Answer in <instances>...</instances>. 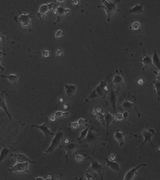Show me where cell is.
Returning <instances> with one entry per match:
<instances>
[{
  "instance_id": "obj_31",
  "label": "cell",
  "mask_w": 160,
  "mask_h": 180,
  "mask_svg": "<svg viewBox=\"0 0 160 180\" xmlns=\"http://www.w3.org/2000/svg\"><path fill=\"white\" fill-rule=\"evenodd\" d=\"M97 119H98V121L100 123H101L103 125H104L106 126L105 125V117H104V115L102 113H98L97 114Z\"/></svg>"
},
{
  "instance_id": "obj_22",
  "label": "cell",
  "mask_w": 160,
  "mask_h": 180,
  "mask_svg": "<svg viewBox=\"0 0 160 180\" xmlns=\"http://www.w3.org/2000/svg\"><path fill=\"white\" fill-rule=\"evenodd\" d=\"M0 77L1 78H6L8 79V80L12 83L14 85H16L17 82H18V74H10L9 75H0Z\"/></svg>"
},
{
  "instance_id": "obj_57",
  "label": "cell",
  "mask_w": 160,
  "mask_h": 180,
  "mask_svg": "<svg viewBox=\"0 0 160 180\" xmlns=\"http://www.w3.org/2000/svg\"><path fill=\"white\" fill-rule=\"evenodd\" d=\"M87 180H93V179H87Z\"/></svg>"
},
{
  "instance_id": "obj_10",
  "label": "cell",
  "mask_w": 160,
  "mask_h": 180,
  "mask_svg": "<svg viewBox=\"0 0 160 180\" xmlns=\"http://www.w3.org/2000/svg\"><path fill=\"white\" fill-rule=\"evenodd\" d=\"M142 134L144 136V142L142 143L140 146V148H141L143 147V146L144 144L146 143V142H149L151 144V145H152L154 147V144L151 142V138L153 136V135L155 134V130H154L153 129H146V130L143 131Z\"/></svg>"
},
{
  "instance_id": "obj_13",
  "label": "cell",
  "mask_w": 160,
  "mask_h": 180,
  "mask_svg": "<svg viewBox=\"0 0 160 180\" xmlns=\"http://www.w3.org/2000/svg\"><path fill=\"white\" fill-rule=\"evenodd\" d=\"M98 136V133L96 130H95L93 128H91L89 129L87 136L86 137V142L87 144H89L95 142L96 139Z\"/></svg>"
},
{
  "instance_id": "obj_49",
  "label": "cell",
  "mask_w": 160,
  "mask_h": 180,
  "mask_svg": "<svg viewBox=\"0 0 160 180\" xmlns=\"http://www.w3.org/2000/svg\"><path fill=\"white\" fill-rule=\"evenodd\" d=\"M1 58H0V62H1ZM0 70H2V71H4V68L2 66V65H1V63H0Z\"/></svg>"
},
{
  "instance_id": "obj_16",
  "label": "cell",
  "mask_w": 160,
  "mask_h": 180,
  "mask_svg": "<svg viewBox=\"0 0 160 180\" xmlns=\"http://www.w3.org/2000/svg\"><path fill=\"white\" fill-rule=\"evenodd\" d=\"M114 138L119 143L120 146L123 147L124 144V133L120 130H116L114 133Z\"/></svg>"
},
{
  "instance_id": "obj_32",
  "label": "cell",
  "mask_w": 160,
  "mask_h": 180,
  "mask_svg": "<svg viewBox=\"0 0 160 180\" xmlns=\"http://www.w3.org/2000/svg\"><path fill=\"white\" fill-rule=\"evenodd\" d=\"M56 11H57V15L58 16H63L64 15L65 13V8H64L63 7H57L56 8Z\"/></svg>"
},
{
  "instance_id": "obj_30",
  "label": "cell",
  "mask_w": 160,
  "mask_h": 180,
  "mask_svg": "<svg viewBox=\"0 0 160 180\" xmlns=\"http://www.w3.org/2000/svg\"><path fill=\"white\" fill-rule=\"evenodd\" d=\"M141 23L138 21H135L131 25V29L134 31H138L140 30Z\"/></svg>"
},
{
  "instance_id": "obj_48",
  "label": "cell",
  "mask_w": 160,
  "mask_h": 180,
  "mask_svg": "<svg viewBox=\"0 0 160 180\" xmlns=\"http://www.w3.org/2000/svg\"><path fill=\"white\" fill-rule=\"evenodd\" d=\"M33 179L34 180H44V179L43 178H42V177H37L36 178H34Z\"/></svg>"
},
{
  "instance_id": "obj_39",
  "label": "cell",
  "mask_w": 160,
  "mask_h": 180,
  "mask_svg": "<svg viewBox=\"0 0 160 180\" xmlns=\"http://www.w3.org/2000/svg\"><path fill=\"white\" fill-rule=\"evenodd\" d=\"M63 52L62 49L60 48V49H58V50H57L56 56H58V57H60V56H61L63 55Z\"/></svg>"
},
{
  "instance_id": "obj_19",
  "label": "cell",
  "mask_w": 160,
  "mask_h": 180,
  "mask_svg": "<svg viewBox=\"0 0 160 180\" xmlns=\"http://www.w3.org/2000/svg\"><path fill=\"white\" fill-rule=\"evenodd\" d=\"M65 93L68 97H72V96L75 94L76 89V86L74 84H65Z\"/></svg>"
},
{
  "instance_id": "obj_58",
  "label": "cell",
  "mask_w": 160,
  "mask_h": 180,
  "mask_svg": "<svg viewBox=\"0 0 160 180\" xmlns=\"http://www.w3.org/2000/svg\"><path fill=\"white\" fill-rule=\"evenodd\" d=\"M158 150H159V151H160V147L158 148Z\"/></svg>"
},
{
  "instance_id": "obj_29",
  "label": "cell",
  "mask_w": 160,
  "mask_h": 180,
  "mask_svg": "<svg viewBox=\"0 0 160 180\" xmlns=\"http://www.w3.org/2000/svg\"><path fill=\"white\" fill-rule=\"evenodd\" d=\"M89 126H88L84 129H83V130L81 132V133H80V136L78 138V140H82L87 137L88 132L89 131Z\"/></svg>"
},
{
  "instance_id": "obj_26",
  "label": "cell",
  "mask_w": 160,
  "mask_h": 180,
  "mask_svg": "<svg viewBox=\"0 0 160 180\" xmlns=\"http://www.w3.org/2000/svg\"><path fill=\"white\" fill-rule=\"evenodd\" d=\"M70 115V112L68 111L66 112H62L61 111H57L55 112V116L58 118H67Z\"/></svg>"
},
{
  "instance_id": "obj_50",
  "label": "cell",
  "mask_w": 160,
  "mask_h": 180,
  "mask_svg": "<svg viewBox=\"0 0 160 180\" xmlns=\"http://www.w3.org/2000/svg\"><path fill=\"white\" fill-rule=\"evenodd\" d=\"M157 78H158V80H160V70H159L158 73L157 75Z\"/></svg>"
},
{
  "instance_id": "obj_38",
  "label": "cell",
  "mask_w": 160,
  "mask_h": 180,
  "mask_svg": "<svg viewBox=\"0 0 160 180\" xmlns=\"http://www.w3.org/2000/svg\"><path fill=\"white\" fill-rule=\"evenodd\" d=\"M50 54H51V53H50L49 51H47V50H43V56H44V57L48 58L49 56H50Z\"/></svg>"
},
{
  "instance_id": "obj_25",
  "label": "cell",
  "mask_w": 160,
  "mask_h": 180,
  "mask_svg": "<svg viewBox=\"0 0 160 180\" xmlns=\"http://www.w3.org/2000/svg\"><path fill=\"white\" fill-rule=\"evenodd\" d=\"M139 60H140L142 62V63L145 66H150L153 65L152 58L150 57V56L148 55L144 56L143 57L141 58Z\"/></svg>"
},
{
  "instance_id": "obj_43",
  "label": "cell",
  "mask_w": 160,
  "mask_h": 180,
  "mask_svg": "<svg viewBox=\"0 0 160 180\" xmlns=\"http://www.w3.org/2000/svg\"><path fill=\"white\" fill-rule=\"evenodd\" d=\"M56 117L55 116V115H51V116H50V118H49V120H50V121H55L56 120Z\"/></svg>"
},
{
  "instance_id": "obj_7",
  "label": "cell",
  "mask_w": 160,
  "mask_h": 180,
  "mask_svg": "<svg viewBox=\"0 0 160 180\" xmlns=\"http://www.w3.org/2000/svg\"><path fill=\"white\" fill-rule=\"evenodd\" d=\"M48 118H46L45 122L41 125H31V128H38L39 130L41 131L44 134V136L46 137V140L48 139V138L49 136H55V134L54 133L51 131L49 129V128H48Z\"/></svg>"
},
{
  "instance_id": "obj_54",
  "label": "cell",
  "mask_w": 160,
  "mask_h": 180,
  "mask_svg": "<svg viewBox=\"0 0 160 180\" xmlns=\"http://www.w3.org/2000/svg\"><path fill=\"white\" fill-rule=\"evenodd\" d=\"M42 17H43V19H46V18H47V15H43Z\"/></svg>"
},
{
  "instance_id": "obj_36",
  "label": "cell",
  "mask_w": 160,
  "mask_h": 180,
  "mask_svg": "<svg viewBox=\"0 0 160 180\" xmlns=\"http://www.w3.org/2000/svg\"><path fill=\"white\" fill-rule=\"evenodd\" d=\"M87 120H84V119H83V118H80V119L78 121L79 127L84 126L85 125V124L87 123Z\"/></svg>"
},
{
  "instance_id": "obj_12",
  "label": "cell",
  "mask_w": 160,
  "mask_h": 180,
  "mask_svg": "<svg viewBox=\"0 0 160 180\" xmlns=\"http://www.w3.org/2000/svg\"><path fill=\"white\" fill-rule=\"evenodd\" d=\"M12 156V160L16 163H26L28 162L30 163H36L35 161L31 160L29 158L27 157L26 155L21 153L16 154H11Z\"/></svg>"
},
{
  "instance_id": "obj_17",
  "label": "cell",
  "mask_w": 160,
  "mask_h": 180,
  "mask_svg": "<svg viewBox=\"0 0 160 180\" xmlns=\"http://www.w3.org/2000/svg\"><path fill=\"white\" fill-rule=\"evenodd\" d=\"M104 117H105V125L106 126V128L108 130V128L110 129V125L113 123V121L115 120V118L108 111H106L104 112Z\"/></svg>"
},
{
  "instance_id": "obj_34",
  "label": "cell",
  "mask_w": 160,
  "mask_h": 180,
  "mask_svg": "<svg viewBox=\"0 0 160 180\" xmlns=\"http://www.w3.org/2000/svg\"><path fill=\"white\" fill-rule=\"evenodd\" d=\"M75 160L78 163H82V162L84 161V160H85L84 159V158L82 156L79 155H76V156H75Z\"/></svg>"
},
{
  "instance_id": "obj_33",
  "label": "cell",
  "mask_w": 160,
  "mask_h": 180,
  "mask_svg": "<svg viewBox=\"0 0 160 180\" xmlns=\"http://www.w3.org/2000/svg\"><path fill=\"white\" fill-rule=\"evenodd\" d=\"M114 118H115V120L116 121H121L124 120L123 114L120 113V112H116L115 117H114Z\"/></svg>"
},
{
  "instance_id": "obj_15",
  "label": "cell",
  "mask_w": 160,
  "mask_h": 180,
  "mask_svg": "<svg viewBox=\"0 0 160 180\" xmlns=\"http://www.w3.org/2000/svg\"><path fill=\"white\" fill-rule=\"evenodd\" d=\"M106 161V164L107 167L109 168L111 170L115 172H119L121 171V168H120L119 163L116 161H111L109 160V159L105 158Z\"/></svg>"
},
{
  "instance_id": "obj_40",
  "label": "cell",
  "mask_w": 160,
  "mask_h": 180,
  "mask_svg": "<svg viewBox=\"0 0 160 180\" xmlns=\"http://www.w3.org/2000/svg\"><path fill=\"white\" fill-rule=\"evenodd\" d=\"M116 158V155L115 154H111L109 158V160H110L111 161H115Z\"/></svg>"
},
{
  "instance_id": "obj_45",
  "label": "cell",
  "mask_w": 160,
  "mask_h": 180,
  "mask_svg": "<svg viewBox=\"0 0 160 180\" xmlns=\"http://www.w3.org/2000/svg\"><path fill=\"white\" fill-rule=\"evenodd\" d=\"M44 180H54V179L52 178V176H51L50 174H49V175L48 176V177L46 178V179H44Z\"/></svg>"
},
{
  "instance_id": "obj_11",
  "label": "cell",
  "mask_w": 160,
  "mask_h": 180,
  "mask_svg": "<svg viewBox=\"0 0 160 180\" xmlns=\"http://www.w3.org/2000/svg\"><path fill=\"white\" fill-rule=\"evenodd\" d=\"M142 166H147V165L146 163H141V164L138 165L137 166L133 168H131V170H129L126 173L123 180H133L135 175L137 174V171H138V169Z\"/></svg>"
},
{
  "instance_id": "obj_4",
  "label": "cell",
  "mask_w": 160,
  "mask_h": 180,
  "mask_svg": "<svg viewBox=\"0 0 160 180\" xmlns=\"http://www.w3.org/2000/svg\"><path fill=\"white\" fill-rule=\"evenodd\" d=\"M106 85V81H101L98 85L96 87V88L93 90V91L90 93V94L88 96V97H87V98L85 99L86 100L85 103L90 99H95L96 98L103 97V95L105 93L104 91V88Z\"/></svg>"
},
{
  "instance_id": "obj_27",
  "label": "cell",
  "mask_w": 160,
  "mask_h": 180,
  "mask_svg": "<svg viewBox=\"0 0 160 180\" xmlns=\"http://www.w3.org/2000/svg\"><path fill=\"white\" fill-rule=\"evenodd\" d=\"M134 104L132 102H130L129 101L125 100L123 101L122 106L126 110H132L133 108Z\"/></svg>"
},
{
  "instance_id": "obj_55",
  "label": "cell",
  "mask_w": 160,
  "mask_h": 180,
  "mask_svg": "<svg viewBox=\"0 0 160 180\" xmlns=\"http://www.w3.org/2000/svg\"><path fill=\"white\" fill-rule=\"evenodd\" d=\"M60 101H61V102H63V99L61 98V99H60Z\"/></svg>"
},
{
  "instance_id": "obj_47",
  "label": "cell",
  "mask_w": 160,
  "mask_h": 180,
  "mask_svg": "<svg viewBox=\"0 0 160 180\" xmlns=\"http://www.w3.org/2000/svg\"><path fill=\"white\" fill-rule=\"evenodd\" d=\"M72 3H73V4H74V5H78V4H79V1H78V0H75V1H73L72 2Z\"/></svg>"
},
{
  "instance_id": "obj_23",
  "label": "cell",
  "mask_w": 160,
  "mask_h": 180,
  "mask_svg": "<svg viewBox=\"0 0 160 180\" xmlns=\"http://www.w3.org/2000/svg\"><path fill=\"white\" fill-rule=\"evenodd\" d=\"M10 153V150L6 146H3V148L0 152V163L3 161Z\"/></svg>"
},
{
  "instance_id": "obj_1",
  "label": "cell",
  "mask_w": 160,
  "mask_h": 180,
  "mask_svg": "<svg viewBox=\"0 0 160 180\" xmlns=\"http://www.w3.org/2000/svg\"><path fill=\"white\" fill-rule=\"evenodd\" d=\"M85 156L87 157L91 162V166L88 169L86 173H93L95 174H98L100 176L101 180H104V172H105V168L104 166L101 165L99 162L96 161L92 158L88 156V155Z\"/></svg>"
},
{
  "instance_id": "obj_35",
  "label": "cell",
  "mask_w": 160,
  "mask_h": 180,
  "mask_svg": "<svg viewBox=\"0 0 160 180\" xmlns=\"http://www.w3.org/2000/svg\"><path fill=\"white\" fill-rule=\"evenodd\" d=\"M70 125L71 128L73 129H78L79 128V125H78V121L70 123Z\"/></svg>"
},
{
  "instance_id": "obj_44",
  "label": "cell",
  "mask_w": 160,
  "mask_h": 180,
  "mask_svg": "<svg viewBox=\"0 0 160 180\" xmlns=\"http://www.w3.org/2000/svg\"><path fill=\"white\" fill-rule=\"evenodd\" d=\"M65 13L66 15H69L70 13V9L69 8H65Z\"/></svg>"
},
{
  "instance_id": "obj_3",
  "label": "cell",
  "mask_w": 160,
  "mask_h": 180,
  "mask_svg": "<svg viewBox=\"0 0 160 180\" xmlns=\"http://www.w3.org/2000/svg\"><path fill=\"white\" fill-rule=\"evenodd\" d=\"M102 6H98V8H103L107 15V20L110 21L111 19V17L115 13L116 10L117 9L116 4L113 1H106L103 0L102 1Z\"/></svg>"
},
{
  "instance_id": "obj_20",
  "label": "cell",
  "mask_w": 160,
  "mask_h": 180,
  "mask_svg": "<svg viewBox=\"0 0 160 180\" xmlns=\"http://www.w3.org/2000/svg\"><path fill=\"white\" fill-rule=\"evenodd\" d=\"M152 63L158 69L160 70V58L155 49L153 50V55L152 58Z\"/></svg>"
},
{
  "instance_id": "obj_24",
  "label": "cell",
  "mask_w": 160,
  "mask_h": 180,
  "mask_svg": "<svg viewBox=\"0 0 160 180\" xmlns=\"http://www.w3.org/2000/svg\"><path fill=\"white\" fill-rule=\"evenodd\" d=\"M113 83L115 85L122 86L124 85V79L123 76L120 75H116L114 76L113 79Z\"/></svg>"
},
{
  "instance_id": "obj_5",
  "label": "cell",
  "mask_w": 160,
  "mask_h": 180,
  "mask_svg": "<svg viewBox=\"0 0 160 180\" xmlns=\"http://www.w3.org/2000/svg\"><path fill=\"white\" fill-rule=\"evenodd\" d=\"M30 163H16L13 166H11L8 168L9 171L16 173H29V165Z\"/></svg>"
},
{
  "instance_id": "obj_56",
  "label": "cell",
  "mask_w": 160,
  "mask_h": 180,
  "mask_svg": "<svg viewBox=\"0 0 160 180\" xmlns=\"http://www.w3.org/2000/svg\"><path fill=\"white\" fill-rule=\"evenodd\" d=\"M82 179H83V178H82V177H81V178H79L78 180H82Z\"/></svg>"
},
{
  "instance_id": "obj_6",
  "label": "cell",
  "mask_w": 160,
  "mask_h": 180,
  "mask_svg": "<svg viewBox=\"0 0 160 180\" xmlns=\"http://www.w3.org/2000/svg\"><path fill=\"white\" fill-rule=\"evenodd\" d=\"M32 13H21L19 16L15 17V21L20 23L23 27L28 28H29L31 25V15Z\"/></svg>"
},
{
  "instance_id": "obj_46",
  "label": "cell",
  "mask_w": 160,
  "mask_h": 180,
  "mask_svg": "<svg viewBox=\"0 0 160 180\" xmlns=\"http://www.w3.org/2000/svg\"><path fill=\"white\" fill-rule=\"evenodd\" d=\"M138 84H139V85H141H141H143V84H144V81H143V80H141H141H138Z\"/></svg>"
},
{
  "instance_id": "obj_42",
  "label": "cell",
  "mask_w": 160,
  "mask_h": 180,
  "mask_svg": "<svg viewBox=\"0 0 160 180\" xmlns=\"http://www.w3.org/2000/svg\"><path fill=\"white\" fill-rule=\"evenodd\" d=\"M85 176L87 179H93V176L89 174V173H85Z\"/></svg>"
},
{
  "instance_id": "obj_18",
  "label": "cell",
  "mask_w": 160,
  "mask_h": 180,
  "mask_svg": "<svg viewBox=\"0 0 160 180\" xmlns=\"http://www.w3.org/2000/svg\"><path fill=\"white\" fill-rule=\"evenodd\" d=\"M129 13L132 14H140L143 12V4H136L133 8L128 10Z\"/></svg>"
},
{
  "instance_id": "obj_2",
  "label": "cell",
  "mask_w": 160,
  "mask_h": 180,
  "mask_svg": "<svg viewBox=\"0 0 160 180\" xmlns=\"http://www.w3.org/2000/svg\"><path fill=\"white\" fill-rule=\"evenodd\" d=\"M64 136V133L62 131H58L57 132L54 136V138H53L52 141H51V143L50 146H49V148L44 152V155H46L48 153H51L52 152L59 146H60L61 140L63 139Z\"/></svg>"
},
{
  "instance_id": "obj_51",
  "label": "cell",
  "mask_w": 160,
  "mask_h": 180,
  "mask_svg": "<svg viewBox=\"0 0 160 180\" xmlns=\"http://www.w3.org/2000/svg\"><path fill=\"white\" fill-rule=\"evenodd\" d=\"M65 144H68V143H69V139H65Z\"/></svg>"
},
{
  "instance_id": "obj_52",
  "label": "cell",
  "mask_w": 160,
  "mask_h": 180,
  "mask_svg": "<svg viewBox=\"0 0 160 180\" xmlns=\"http://www.w3.org/2000/svg\"><path fill=\"white\" fill-rule=\"evenodd\" d=\"M2 54H3V55H6V53H4V52H1V51L0 50V56L2 55Z\"/></svg>"
},
{
  "instance_id": "obj_8",
  "label": "cell",
  "mask_w": 160,
  "mask_h": 180,
  "mask_svg": "<svg viewBox=\"0 0 160 180\" xmlns=\"http://www.w3.org/2000/svg\"><path fill=\"white\" fill-rule=\"evenodd\" d=\"M84 147L83 146L80 145L79 144H78L76 143H69L68 144H65L64 146L65 150L66 152V162L68 160V156L71 155L74 152L78 150L79 148H81Z\"/></svg>"
},
{
  "instance_id": "obj_9",
  "label": "cell",
  "mask_w": 160,
  "mask_h": 180,
  "mask_svg": "<svg viewBox=\"0 0 160 180\" xmlns=\"http://www.w3.org/2000/svg\"><path fill=\"white\" fill-rule=\"evenodd\" d=\"M56 4L55 3H50L47 4H43L39 8L38 12L37 13V16H42L47 14L49 10L54 9L56 8Z\"/></svg>"
},
{
  "instance_id": "obj_41",
  "label": "cell",
  "mask_w": 160,
  "mask_h": 180,
  "mask_svg": "<svg viewBox=\"0 0 160 180\" xmlns=\"http://www.w3.org/2000/svg\"><path fill=\"white\" fill-rule=\"evenodd\" d=\"M128 114H129V112H128V111H124V112H123V118H124V120L127 122V118H128Z\"/></svg>"
},
{
  "instance_id": "obj_21",
  "label": "cell",
  "mask_w": 160,
  "mask_h": 180,
  "mask_svg": "<svg viewBox=\"0 0 160 180\" xmlns=\"http://www.w3.org/2000/svg\"><path fill=\"white\" fill-rule=\"evenodd\" d=\"M117 100V94L114 89H111L110 93V102L114 111H116V105Z\"/></svg>"
},
{
  "instance_id": "obj_14",
  "label": "cell",
  "mask_w": 160,
  "mask_h": 180,
  "mask_svg": "<svg viewBox=\"0 0 160 180\" xmlns=\"http://www.w3.org/2000/svg\"><path fill=\"white\" fill-rule=\"evenodd\" d=\"M7 91H3L0 93V108H2L6 112V113L7 114V116H8L9 119L11 120H12V118H11V115H10L8 111L7 105L6 104V101H5V96L6 94H7Z\"/></svg>"
},
{
  "instance_id": "obj_28",
  "label": "cell",
  "mask_w": 160,
  "mask_h": 180,
  "mask_svg": "<svg viewBox=\"0 0 160 180\" xmlns=\"http://www.w3.org/2000/svg\"><path fill=\"white\" fill-rule=\"evenodd\" d=\"M153 84H154V88L155 89L157 95L158 97H160V80H154L153 81Z\"/></svg>"
},
{
  "instance_id": "obj_37",
  "label": "cell",
  "mask_w": 160,
  "mask_h": 180,
  "mask_svg": "<svg viewBox=\"0 0 160 180\" xmlns=\"http://www.w3.org/2000/svg\"><path fill=\"white\" fill-rule=\"evenodd\" d=\"M63 31L61 30H58V31H57L56 32L55 37L56 38H61L63 36Z\"/></svg>"
},
{
  "instance_id": "obj_53",
  "label": "cell",
  "mask_w": 160,
  "mask_h": 180,
  "mask_svg": "<svg viewBox=\"0 0 160 180\" xmlns=\"http://www.w3.org/2000/svg\"><path fill=\"white\" fill-rule=\"evenodd\" d=\"M68 106L67 105H65L64 106V109L66 110V109H68Z\"/></svg>"
}]
</instances>
